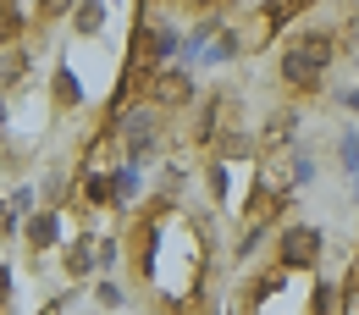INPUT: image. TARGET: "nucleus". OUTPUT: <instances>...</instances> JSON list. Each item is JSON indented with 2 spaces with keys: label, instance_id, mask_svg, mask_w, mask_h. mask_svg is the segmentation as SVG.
<instances>
[{
  "label": "nucleus",
  "instance_id": "20e7f679",
  "mask_svg": "<svg viewBox=\"0 0 359 315\" xmlns=\"http://www.w3.org/2000/svg\"><path fill=\"white\" fill-rule=\"evenodd\" d=\"M304 50H310V55H315V61H320V67L332 61V45H326V39H315V34H310V39H304Z\"/></svg>",
  "mask_w": 359,
  "mask_h": 315
},
{
  "label": "nucleus",
  "instance_id": "39448f33",
  "mask_svg": "<svg viewBox=\"0 0 359 315\" xmlns=\"http://www.w3.org/2000/svg\"><path fill=\"white\" fill-rule=\"evenodd\" d=\"M315 315H332V288H315Z\"/></svg>",
  "mask_w": 359,
  "mask_h": 315
},
{
  "label": "nucleus",
  "instance_id": "6e6552de",
  "mask_svg": "<svg viewBox=\"0 0 359 315\" xmlns=\"http://www.w3.org/2000/svg\"><path fill=\"white\" fill-rule=\"evenodd\" d=\"M61 6H67V0H50V11H61Z\"/></svg>",
  "mask_w": 359,
  "mask_h": 315
},
{
  "label": "nucleus",
  "instance_id": "7ed1b4c3",
  "mask_svg": "<svg viewBox=\"0 0 359 315\" xmlns=\"http://www.w3.org/2000/svg\"><path fill=\"white\" fill-rule=\"evenodd\" d=\"M161 100H166V105H172V100H188V78H177V72H172V78H161Z\"/></svg>",
  "mask_w": 359,
  "mask_h": 315
},
{
  "label": "nucleus",
  "instance_id": "f03ea898",
  "mask_svg": "<svg viewBox=\"0 0 359 315\" xmlns=\"http://www.w3.org/2000/svg\"><path fill=\"white\" fill-rule=\"evenodd\" d=\"M315 72H320V61H315L310 50H287V55H282V78H287V83L304 89V83H315Z\"/></svg>",
  "mask_w": 359,
  "mask_h": 315
},
{
  "label": "nucleus",
  "instance_id": "423d86ee",
  "mask_svg": "<svg viewBox=\"0 0 359 315\" xmlns=\"http://www.w3.org/2000/svg\"><path fill=\"white\" fill-rule=\"evenodd\" d=\"M50 232H55V222H50V216H45V222H34V243H50Z\"/></svg>",
  "mask_w": 359,
  "mask_h": 315
},
{
  "label": "nucleus",
  "instance_id": "0eeeda50",
  "mask_svg": "<svg viewBox=\"0 0 359 315\" xmlns=\"http://www.w3.org/2000/svg\"><path fill=\"white\" fill-rule=\"evenodd\" d=\"M11 34H17V17H11V11H0V39H11Z\"/></svg>",
  "mask_w": 359,
  "mask_h": 315
},
{
  "label": "nucleus",
  "instance_id": "f257e3e1",
  "mask_svg": "<svg viewBox=\"0 0 359 315\" xmlns=\"http://www.w3.org/2000/svg\"><path fill=\"white\" fill-rule=\"evenodd\" d=\"M315 255H320V232H310V227H293L282 238V266H310Z\"/></svg>",
  "mask_w": 359,
  "mask_h": 315
}]
</instances>
